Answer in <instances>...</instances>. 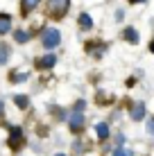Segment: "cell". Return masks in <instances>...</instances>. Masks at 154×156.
Here are the masks:
<instances>
[{
    "label": "cell",
    "instance_id": "cell-5",
    "mask_svg": "<svg viewBox=\"0 0 154 156\" xmlns=\"http://www.w3.org/2000/svg\"><path fill=\"white\" fill-rule=\"evenodd\" d=\"M9 133H12V136H9V147H20V143H23V129L20 127H12L9 129Z\"/></svg>",
    "mask_w": 154,
    "mask_h": 156
},
{
    "label": "cell",
    "instance_id": "cell-14",
    "mask_svg": "<svg viewBox=\"0 0 154 156\" xmlns=\"http://www.w3.org/2000/svg\"><path fill=\"white\" fill-rule=\"evenodd\" d=\"M14 39H16V43H27L30 41V32L27 30H16L14 32Z\"/></svg>",
    "mask_w": 154,
    "mask_h": 156
},
{
    "label": "cell",
    "instance_id": "cell-8",
    "mask_svg": "<svg viewBox=\"0 0 154 156\" xmlns=\"http://www.w3.org/2000/svg\"><path fill=\"white\" fill-rule=\"evenodd\" d=\"M86 52L93 55V57H102L107 52V45L104 43H86Z\"/></svg>",
    "mask_w": 154,
    "mask_h": 156
},
{
    "label": "cell",
    "instance_id": "cell-18",
    "mask_svg": "<svg viewBox=\"0 0 154 156\" xmlns=\"http://www.w3.org/2000/svg\"><path fill=\"white\" fill-rule=\"evenodd\" d=\"M123 18H125V9H116V20L120 23Z\"/></svg>",
    "mask_w": 154,
    "mask_h": 156
},
{
    "label": "cell",
    "instance_id": "cell-23",
    "mask_svg": "<svg viewBox=\"0 0 154 156\" xmlns=\"http://www.w3.org/2000/svg\"><path fill=\"white\" fill-rule=\"evenodd\" d=\"M2 109H5V102H2V100H0V113H2Z\"/></svg>",
    "mask_w": 154,
    "mask_h": 156
},
{
    "label": "cell",
    "instance_id": "cell-12",
    "mask_svg": "<svg viewBox=\"0 0 154 156\" xmlns=\"http://www.w3.org/2000/svg\"><path fill=\"white\" fill-rule=\"evenodd\" d=\"M95 133H98V138H100V140H107V138H109V125H107V122H100V125L98 127H95Z\"/></svg>",
    "mask_w": 154,
    "mask_h": 156
},
{
    "label": "cell",
    "instance_id": "cell-9",
    "mask_svg": "<svg viewBox=\"0 0 154 156\" xmlns=\"http://www.w3.org/2000/svg\"><path fill=\"white\" fill-rule=\"evenodd\" d=\"M77 23H79V30H84V32H88V30H93V16L91 14H79V18H77Z\"/></svg>",
    "mask_w": 154,
    "mask_h": 156
},
{
    "label": "cell",
    "instance_id": "cell-10",
    "mask_svg": "<svg viewBox=\"0 0 154 156\" xmlns=\"http://www.w3.org/2000/svg\"><path fill=\"white\" fill-rule=\"evenodd\" d=\"M12 30V16L9 14H0V36H5Z\"/></svg>",
    "mask_w": 154,
    "mask_h": 156
},
{
    "label": "cell",
    "instance_id": "cell-6",
    "mask_svg": "<svg viewBox=\"0 0 154 156\" xmlns=\"http://www.w3.org/2000/svg\"><path fill=\"white\" fill-rule=\"evenodd\" d=\"M55 63H57V55H52V52H50V55H43L39 61H36V68H41V70H50Z\"/></svg>",
    "mask_w": 154,
    "mask_h": 156
},
{
    "label": "cell",
    "instance_id": "cell-21",
    "mask_svg": "<svg viewBox=\"0 0 154 156\" xmlns=\"http://www.w3.org/2000/svg\"><path fill=\"white\" fill-rule=\"evenodd\" d=\"M147 0H129V5H145Z\"/></svg>",
    "mask_w": 154,
    "mask_h": 156
},
{
    "label": "cell",
    "instance_id": "cell-11",
    "mask_svg": "<svg viewBox=\"0 0 154 156\" xmlns=\"http://www.w3.org/2000/svg\"><path fill=\"white\" fill-rule=\"evenodd\" d=\"M41 5V0H20V12L23 14H30L32 9H36Z\"/></svg>",
    "mask_w": 154,
    "mask_h": 156
},
{
    "label": "cell",
    "instance_id": "cell-2",
    "mask_svg": "<svg viewBox=\"0 0 154 156\" xmlns=\"http://www.w3.org/2000/svg\"><path fill=\"white\" fill-rule=\"evenodd\" d=\"M41 43H43V48H48V50H55L61 43V32L57 27H45L43 34H41Z\"/></svg>",
    "mask_w": 154,
    "mask_h": 156
},
{
    "label": "cell",
    "instance_id": "cell-7",
    "mask_svg": "<svg viewBox=\"0 0 154 156\" xmlns=\"http://www.w3.org/2000/svg\"><path fill=\"white\" fill-rule=\"evenodd\" d=\"M145 115H147V109H145V104H143V102L134 104V106H131V111H129V118H131V120H136V122H141Z\"/></svg>",
    "mask_w": 154,
    "mask_h": 156
},
{
    "label": "cell",
    "instance_id": "cell-16",
    "mask_svg": "<svg viewBox=\"0 0 154 156\" xmlns=\"http://www.w3.org/2000/svg\"><path fill=\"white\" fill-rule=\"evenodd\" d=\"M27 77H30L27 73H23V70H16V73H14V75H12V77H9V79H12L14 84H20V82H25V79H27Z\"/></svg>",
    "mask_w": 154,
    "mask_h": 156
},
{
    "label": "cell",
    "instance_id": "cell-22",
    "mask_svg": "<svg viewBox=\"0 0 154 156\" xmlns=\"http://www.w3.org/2000/svg\"><path fill=\"white\" fill-rule=\"evenodd\" d=\"M150 52H154V39L150 41Z\"/></svg>",
    "mask_w": 154,
    "mask_h": 156
},
{
    "label": "cell",
    "instance_id": "cell-19",
    "mask_svg": "<svg viewBox=\"0 0 154 156\" xmlns=\"http://www.w3.org/2000/svg\"><path fill=\"white\" fill-rule=\"evenodd\" d=\"M84 106H86V102H84V100H79L77 104H75V111H84Z\"/></svg>",
    "mask_w": 154,
    "mask_h": 156
},
{
    "label": "cell",
    "instance_id": "cell-15",
    "mask_svg": "<svg viewBox=\"0 0 154 156\" xmlns=\"http://www.w3.org/2000/svg\"><path fill=\"white\" fill-rule=\"evenodd\" d=\"M14 104L18 106V109H27V106H30V100L25 98V95H16V98H14Z\"/></svg>",
    "mask_w": 154,
    "mask_h": 156
},
{
    "label": "cell",
    "instance_id": "cell-17",
    "mask_svg": "<svg viewBox=\"0 0 154 156\" xmlns=\"http://www.w3.org/2000/svg\"><path fill=\"white\" fill-rule=\"evenodd\" d=\"M113 156H134V152H131L129 147H118L113 152Z\"/></svg>",
    "mask_w": 154,
    "mask_h": 156
},
{
    "label": "cell",
    "instance_id": "cell-20",
    "mask_svg": "<svg viewBox=\"0 0 154 156\" xmlns=\"http://www.w3.org/2000/svg\"><path fill=\"white\" fill-rule=\"evenodd\" d=\"M147 131L154 133V118H152V120H147Z\"/></svg>",
    "mask_w": 154,
    "mask_h": 156
},
{
    "label": "cell",
    "instance_id": "cell-13",
    "mask_svg": "<svg viewBox=\"0 0 154 156\" xmlns=\"http://www.w3.org/2000/svg\"><path fill=\"white\" fill-rule=\"evenodd\" d=\"M9 57H12V48L0 43V66H5V63L9 61Z\"/></svg>",
    "mask_w": 154,
    "mask_h": 156
},
{
    "label": "cell",
    "instance_id": "cell-1",
    "mask_svg": "<svg viewBox=\"0 0 154 156\" xmlns=\"http://www.w3.org/2000/svg\"><path fill=\"white\" fill-rule=\"evenodd\" d=\"M70 9V0H48V14L55 20H61Z\"/></svg>",
    "mask_w": 154,
    "mask_h": 156
},
{
    "label": "cell",
    "instance_id": "cell-4",
    "mask_svg": "<svg viewBox=\"0 0 154 156\" xmlns=\"http://www.w3.org/2000/svg\"><path fill=\"white\" fill-rule=\"evenodd\" d=\"M123 39L127 43H131V45H138V43H141V34H138L136 27H125L123 30Z\"/></svg>",
    "mask_w": 154,
    "mask_h": 156
},
{
    "label": "cell",
    "instance_id": "cell-24",
    "mask_svg": "<svg viewBox=\"0 0 154 156\" xmlns=\"http://www.w3.org/2000/svg\"><path fill=\"white\" fill-rule=\"evenodd\" d=\"M55 156H66V154H55Z\"/></svg>",
    "mask_w": 154,
    "mask_h": 156
},
{
    "label": "cell",
    "instance_id": "cell-3",
    "mask_svg": "<svg viewBox=\"0 0 154 156\" xmlns=\"http://www.w3.org/2000/svg\"><path fill=\"white\" fill-rule=\"evenodd\" d=\"M68 127H70L73 131H82L84 129V113L82 111H73V113L68 115Z\"/></svg>",
    "mask_w": 154,
    "mask_h": 156
}]
</instances>
